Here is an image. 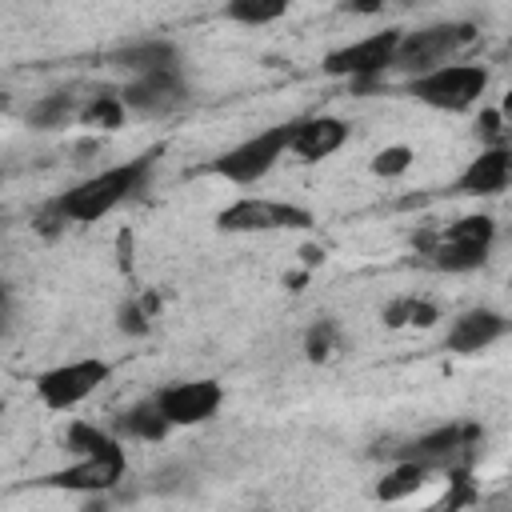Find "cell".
<instances>
[{"mask_svg":"<svg viewBox=\"0 0 512 512\" xmlns=\"http://www.w3.org/2000/svg\"><path fill=\"white\" fill-rule=\"evenodd\" d=\"M152 164H156V148L152 152H140L124 164H112V168H100L96 176L72 184L68 192H60L44 212H40V224L44 232H56L64 224H96L104 220L108 212H116L124 200H132L148 176H152Z\"/></svg>","mask_w":512,"mask_h":512,"instance_id":"6da1fadb","label":"cell"},{"mask_svg":"<svg viewBox=\"0 0 512 512\" xmlns=\"http://www.w3.org/2000/svg\"><path fill=\"white\" fill-rule=\"evenodd\" d=\"M492 244H496V220L484 216V212L460 216V220H452L448 228L420 236L424 256H428L432 268H440V272H476V268L488 260Z\"/></svg>","mask_w":512,"mask_h":512,"instance_id":"7a4b0ae2","label":"cell"},{"mask_svg":"<svg viewBox=\"0 0 512 512\" xmlns=\"http://www.w3.org/2000/svg\"><path fill=\"white\" fill-rule=\"evenodd\" d=\"M472 40H476L472 20H444V24H428L416 32H400V44L392 52V68L404 76H420L428 68L456 60Z\"/></svg>","mask_w":512,"mask_h":512,"instance_id":"3957f363","label":"cell"},{"mask_svg":"<svg viewBox=\"0 0 512 512\" xmlns=\"http://www.w3.org/2000/svg\"><path fill=\"white\" fill-rule=\"evenodd\" d=\"M488 88V68L484 64H460L448 60L440 68H428L420 76H408V96L436 108V112H468Z\"/></svg>","mask_w":512,"mask_h":512,"instance_id":"277c9868","label":"cell"},{"mask_svg":"<svg viewBox=\"0 0 512 512\" xmlns=\"http://www.w3.org/2000/svg\"><path fill=\"white\" fill-rule=\"evenodd\" d=\"M288 140H292V120H288V124L260 128L256 136H248V140H240L236 148L220 152V156L208 164V172H216V176L228 180V184H256V180H264V176L288 156Z\"/></svg>","mask_w":512,"mask_h":512,"instance_id":"5b68a950","label":"cell"},{"mask_svg":"<svg viewBox=\"0 0 512 512\" xmlns=\"http://www.w3.org/2000/svg\"><path fill=\"white\" fill-rule=\"evenodd\" d=\"M220 232L236 236H256V232H284V228H312V212L288 200H268V196H240L228 208L216 212Z\"/></svg>","mask_w":512,"mask_h":512,"instance_id":"8992f818","label":"cell"},{"mask_svg":"<svg viewBox=\"0 0 512 512\" xmlns=\"http://www.w3.org/2000/svg\"><path fill=\"white\" fill-rule=\"evenodd\" d=\"M400 44V28H384L372 36H360L352 44H340L324 56V76L336 80H352V84H372L376 76H384L392 68V52Z\"/></svg>","mask_w":512,"mask_h":512,"instance_id":"52a82bcc","label":"cell"},{"mask_svg":"<svg viewBox=\"0 0 512 512\" xmlns=\"http://www.w3.org/2000/svg\"><path fill=\"white\" fill-rule=\"evenodd\" d=\"M108 376H112V364L100 360V356L68 360V364H56V368H48V372L36 376V396H40L44 408L68 412V408L84 404Z\"/></svg>","mask_w":512,"mask_h":512,"instance_id":"ba28073f","label":"cell"},{"mask_svg":"<svg viewBox=\"0 0 512 512\" xmlns=\"http://www.w3.org/2000/svg\"><path fill=\"white\" fill-rule=\"evenodd\" d=\"M120 104L136 116H148V120H164L172 112H180L188 104V84L180 76V68H160V72H144V76H132L120 92Z\"/></svg>","mask_w":512,"mask_h":512,"instance_id":"9c48e42d","label":"cell"},{"mask_svg":"<svg viewBox=\"0 0 512 512\" xmlns=\"http://www.w3.org/2000/svg\"><path fill=\"white\" fill-rule=\"evenodd\" d=\"M156 404L164 412V420L172 428H192V424H208L220 404H224V388L208 376L200 380H176V384H164L156 392Z\"/></svg>","mask_w":512,"mask_h":512,"instance_id":"30bf717a","label":"cell"},{"mask_svg":"<svg viewBox=\"0 0 512 512\" xmlns=\"http://www.w3.org/2000/svg\"><path fill=\"white\" fill-rule=\"evenodd\" d=\"M476 440H480V428H472V424H448V428H436V432L416 436L408 448H400V456L424 464L428 472H436V468L456 472V468H468V460L476 456Z\"/></svg>","mask_w":512,"mask_h":512,"instance_id":"8fae6325","label":"cell"},{"mask_svg":"<svg viewBox=\"0 0 512 512\" xmlns=\"http://www.w3.org/2000/svg\"><path fill=\"white\" fill-rule=\"evenodd\" d=\"M124 468H128V452H124V444H112V448H104V452L76 456V464L40 476V484L64 488V492H108V488L120 484Z\"/></svg>","mask_w":512,"mask_h":512,"instance_id":"7c38bea8","label":"cell"},{"mask_svg":"<svg viewBox=\"0 0 512 512\" xmlns=\"http://www.w3.org/2000/svg\"><path fill=\"white\" fill-rule=\"evenodd\" d=\"M348 132H352V128H348L340 116H328V112H320V116H300V120H292L288 152H292L296 160H304V164H320V160L336 156V152L348 144Z\"/></svg>","mask_w":512,"mask_h":512,"instance_id":"4fadbf2b","label":"cell"},{"mask_svg":"<svg viewBox=\"0 0 512 512\" xmlns=\"http://www.w3.org/2000/svg\"><path fill=\"white\" fill-rule=\"evenodd\" d=\"M508 180H512V152H508V144H488L456 176V192L460 196H500L508 188Z\"/></svg>","mask_w":512,"mask_h":512,"instance_id":"5bb4252c","label":"cell"},{"mask_svg":"<svg viewBox=\"0 0 512 512\" xmlns=\"http://www.w3.org/2000/svg\"><path fill=\"white\" fill-rule=\"evenodd\" d=\"M504 332H508V320L500 312H492V308H468L444 332V348L456 352V356H476V352L492 348Z\"/></svg>","mask_w":512,"mask_h":512,"instance_id":"9a60e30c","label":"cell"},{"mask_svg":"<svg viewBox=\"0 0 512 512\" xmlns=\"http://www.w3.org/2000/svg\"><path fill=\"white\" fill-rule=\"evenodd\" d=\"M112 64L128 76H144V72H160V68H180V52L172 40L152 36V40H132V44L116 48Z\"/></svg>","mask_w":512,"mask_h":512,"instance_id":"2e32d148","label":"cell"},{"mask_svg":"<svg viewBox=\"0 0 512 512\" xmlns=\"http://www.w3.org/2000/svg\"><path fill=\"white\" fill-rule=\"evenodd\" d=\"M112 432H116L120 440H144V444H160V440L172 432V424L164 420V412H160L156 396H148V400L128 404V408L116 416Z\"/></svg>","mask_w":512,"mask_h":512,"instance_id":"e0dca14e","label":"cell"},{"mask_svg":"<svg viewBox=\"0 0 512 512\" xmlns=\"http://www.w3.org/2000/svg\"><path fill=\"white\" fill-rule=\"evenodd\" d=\"M424 480H428V468L416 464V460H408V456H400V460L380 476V484H376V500H384V504L408 500V496H416V492L424 488Z\"/></svg>","mask_w":512,"mask_h":512,"instance_id":"ac0fdd59","label":"cell"},{"mask_svg":"<svg viewBox=\"0 0 512 512\" xmlns=\"http://www.w3.org/2000/svg\"><path fill=\"white\" fill-rule=\"evenodd\" d=\"M380 320L388 328H432L440 320V308L432 300H424V296H400V300L384 304Z\"/></svg>","mask_w":512,"mask_h":512,"instance_id":"d6986e66","label":"cell"},{"mask_svg":"<svg viewBox=\"0 0 512 512\" xmlns=\"http://www.w3.org/2000/svg\"><path fill=\"white\" fill-rule=\"evenodd\" d=\"M288 8H292V0H228V4H224V16H228L232 24L260 28V24L280 20Z\"/></svg>","mask_w":512,"mask_h":512,"instance_id":"ffe728a7","label":"cell"},{"mask_svg":"<svg viewBox=\"0 0 512 512\" xmlns=\"http://www.w3.org/2000/svg\"><path fill=\"white\" fill-rule=\"evenodd\" d=\"M76 100L68 96V92H52V96H44V100H36L32 108H28V124L32 128H64L68 120H76Z\"/></svg>","mask_w":512,"mask_h":512,"instance_id":"44dd1931","label":"cell"},{"mask_svg":"<svg viewBox=\"0 0 512 512\" xmlns=\"http://www.w3.org/2000/svg\"><path fill=\"white\" fill-rule=\"evenodd\" d=\"M64 444H68L72 456H92V452H104V448L120 444V436H116V432H104V428H96V424L72 420L68 432H64Z\"/></svg>","mask_w":512,"mask_h":512,"instance_id":"7402d4cb","label":"cell"},{"mask_svg":"<svg viewBox=\"0 0 512 512\" xmlns=\"http://www.w3.org/2000/svg\"><path fill=\"white\" fill-rule=\"evenodd\" d=\"M124 104H120V96H92L80 112H76V120L84 124V128H104V132H112V128H120L124 124Z\"/></svg>","mask_w":512,"mask_h":512,"instance_id":"603a6c76","label":"cell"},{"mask_svg":"<svg viewBox=\"0 0 512 512\" xmlns=\"http://www.w3.org/2000/svg\"><path fill=\"white\" fill-rule=\"evenodd\" d=\"M412 160H416V152H412L408 144H384V148L372 156V176L396 180V176H404V172L412 168Z\"/></svg>","mask_w":512,"mask_h":512,"instance_id":"cb8c5ba5","label":"cell"},{"mask_svg":"<svg viewBox=\"0 0 512 512\" xmlns=\"http://www.w3.org/2000/svg\"><path fill=\"white\" fill-rule=\"evenodd\" d=\"M336 344H340V332H336L332 320L312 324L308 336H304V352H308V360H328V356L336 352Z\"/></svg>","mask_w":512,"mask_h":512,"instance_id":"d4e9b609","label":"cell"},{"mask_svg":"<svg viewBox=\"0 0 512 512\" xmlns=\"http://www.w3.org/2000/svg\"><path fill=\"white\" fill-rule=\"evenodd\" d=\"M152 308H156L152 296H148L144 304H124V308H120V328L132 332V336H144V332L152 328Z\"/></svg>","mask_w":512,"mask_h":512,"instance_id":"484cf974","label":"cell"},{"mask_svg":"<svg viewBox=\"0 0 512 512\" xmlns=\"http://www.w3.org/2000/svg\"><path fill=\"white\" fill-rule=\"evenodd\" d=\"M476 136H484L488 144H504V112H484L476 120Z\"/></svg>","mask_w":512,"mask_h":512,"instance_id":"4316f807","label":"cell"},{"mask_svg":"<svg viewBox=\"0 0 512 512\" xmlns=\"http://www.w3.org/2000/svg\"><path fill=\"white\" fill-rule=\"evenodd\" d=\"M392 0H344V12H352V16H376V12H384Z\"/></svg>","mask_w":512,"mask_h":512,"instance_id":"83f0119b","label":"cell"},{"mask_svg":"<svg viewBox=\"0 0 512 512\" xmlns=\"http://www.w3.org/2000/svg\"><path fill=\"white\" fill-rule=\"evenodd\" d=\"M4 324H8V292L0 288V332H4Z\"/></svg>","mask_w":512,"mask_h":512,"instance_id":"f1b7e54d","label":"cell"},{"mask_svg":"<svg viewBox=\"0 0 512 512\" xmlns=\"http://www.w3.org/2000/svg\"><path fill=\"white\" fill-rule=\"evenodd\" d=\"M0 420H4V400H0Z\"/></svg>","mask_w":512,"mask_h":512,"instance_id":"f546056e","label":"cell"}]
</instances>
